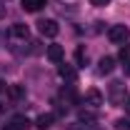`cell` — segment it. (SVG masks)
<instances>
[{"instance_id": "obj_1", "label": "cell", "mask_w": 130, "mask_h": 130, "mask_svg": "<svg viewBox=\"0 0 130 130\" xmlns=\"http://www.w3.org/2000/svg\"><path fill=\"white\" fill-rule=\"evenodd\" d=\"M125 98H128L125 83H123V80H113V83H110V88H108V100H110L113 105H123Z\"/></svg>"}, {"instance_id": "obj_2", "label": "cell", "mask_w": 130, "mask_h": 130, "mask_svg": "<svg viewBox=\"0 0 130 130\" xmlns=\"http://www.w3.org/2000/svg\"><path fill=\"white\" fill-rule=\"evenodd\" d=\"M38 32H40L43 38H55V35L60 32V25H58L55 20L45 18V20H38Z\"/></svg>"}, {"instance_id": "obj_3", "label": "cell", "mask_w": 130, "mask_h": 130, "mask_svg": "<svg viewBox=\"0 0 130 130\" xmlns=\"http://www.w3.org/2000/svg\"><path fill=\"white\" fill-rule=\"evenodd\" d=\"M128 38H130V30L125 28V25H113V28L108 30V40H110V43H115V45L128 43Z\"/></svg>"}, {"instance_id": "obj_4", "label": "cell", "mask_w": 130, "mask_h": 130, "mask_svg": "<svg viewBox=\"0 0 130 130\" xmlns=\"http://www.w3.org/2000/svg\"><path fill=\"white\" fill-rule=\"evenodd\" d=\"M103 100H105V98H103V93H100V90H88V93H85V98H83V103H85L88 108H93V110L103 105Z\"/></svg>"}, {"instance_id": "obj_5", "label": "cell", "mask_w": 130, "mask_h": 130, "mask_svg": "<svg viewBox=\"0 0 130 130\" xmlns=\"http://www.w3.org/2000/svg\"><path fill=\"white\" fill-rule=\"evenodd\" d=\"M58 75H60L63 80H68V83H75L78 70H75L73 65H68V63H60V65H58Z\"/></svg>"}, {"instance_id": "obj_6", "label": "cell", "mask_w": 130, "mask_h": 130, "mask_svg": "<svg viewBox=\"0 0 130 130\" xmlns=\"http://www.w3.org/2000/svg\"><path fill=\"white\" fill-rule=\"evenodd\" d=\"M48 60L50 63H55V65H60L63 63V58H65V50H63V45H48Z\"/></svg>"}, {"instance_id": "obj_7", "label": "cell", "mask_w": 130, "mask_h": 130, "mask_svg": "<svg viewBox=\"0 0 130 130\" xmlns=\"http://www.w3.org/2000/svg\"><path fill=\"white\" fill-rule=\"evenodd\" d=\"M53 123H55V115H53V113H43V115H38V118H35V128H38V130L53 128Z\"/></svg>"}, {"instance_id": "obj_8", "label": "cell", "mask_w": 130, "mask_h": 130, "mask_svg": "<svg viewBox=\"0 0 130 130\" xmlns=\"http://www.w3.org/2000/svg\"><path fill=\"white\" fill-rule=\"evenodd\" d=\"M113 68H115V58H110V55L100 58V63H98V73H100V75H108V73H113Z\"/></svg>"}, {"instance_id": "obj_9", "label": "cell", "mask_w": 130, "mask_h": 130, "mask_svg": "<svg viewBox=\"0 0 130 130\" xmlns=\"http://www.w3.org/2000/svg\"><path fill=\"white\" fill-rule=\"evenodd\" d=\"M28 125H30V123H28V118H23V115H15V118H13V120H10V123H8L3 130H25Z\"/></svg>"}, {"instance_id": "obj_10", "label": "cell", "mask_w": 130, "mask_h": 130, "mask_svg": "<svg viewBox=\"0 0 130 130\" xmlns=\"http://www.w3.org/2000/svg\"><path fill=\"white\" fill-rule=\"evenodd\" d=\"M20 3H23V10H28V13H38L48 5V0H20Z\"/></svg>"}, {"instance_id": "obj_11", "label": "cell", "mask_w": 130, "mask_h": 130, "mask_svg": "<svg viewBox=\"0 0 130 130\" xmlns=\"http://www.w3.org/2000/svg\"><path fill=\"white\" fill-rule=\"evenodd\" d=\"M78 123H80V125H95L98 123V113H93V110H80V113H78Z\"/></svg>"}, {"instance_id": "obj_12", "label": "cell", "mask_w": 130, "mask_h": 130, "mask_svg": "<svg viewBox=\"0 0 130 130\" xmlns=\"http://www.w3.org/2000/svg\"><path fill=\"white\" fill-rule=\"evenodd\" d=\"M8 35H10V38H20V40H28V25H25V23H15Z\"/></svg>"}, {"instance_id": "obj_13", "label": "cell", "mask_w": 130, "mask_h": 130, "mask_svg": "<svg viewBox=\"0 0 130 130\" xmlns=\"http://www.w3.org/2000/svg\"><path fill=\"white\" fill-rule=\"evenodd\" d=\"M8 98L10 100H23L25 98V85H8Z\"/></svg>"}, {"instance_id": "obj_14", "label": "cell", "mask_w": 130, "mask_h": 130, "mask_svg": "<svg viewBox=\"0 0 130 130\" xmlns=\"http://www.w3.org/2000/svg\"><path fill=\"white\" fill-rule=\"evenodd\" d=\"M63 100H68L70 105H78V95H75V90H73V88L63 90Z\"/></svg>"}, {"instance_id": "obj_15", "label": "cell", "mask_w": 130, "mask_h": 130, "mask_svg": "<svg viewBox=\"0 0 130 130\" xmlns=\"http://www.w3.org/2000/svg\"><path fill=\"white\" fill-rule=\"evenodd\" d=\"M115 130H130V118H118L115 120Z\"/></svg>"}, {"instance_id": "obj_16", "label": "cell", "mask_w": 130, "mask_h": 130, "mask_svg": "<svg viewBox=\"0 0 130 130\" xmlns=\"http://www.w3.org/2000/svg\"><path fill=\"white\" fill-rule=\"evenodd\" d=\"M75 60H78L80 65L88 60V53H85V48H78V50H75Z\"/></svg>"}, {"instance_id": "obj_17", "label": "cell", "mask_w": 130, "mask_h": 130, "mask_svg": "<svg viewBox=\"0 0 130 130\" xmlns=\"http://www.w3.org/2000/svg\"><path fill=\"white\" fill-rule=\"evenodd\" d=\"M120 60L123 63H130V45H123L120 48Z\"/></svg>"}, {"instance_id": "obj_18", "label": "cell", "mask_w": 130, "mask_h": 130, "mask_svg": "<svg viewBox=\"0 0 130 130\" xmlns=\"http://www.w3.org/2000/svg\"><path fill=\"white\" fill-rule=\"evenodd\" d=\"M90 5H95V8H105V5H110V0H90Z\"/></svg>"}, {"instance_id": "obj_19", "label": "cell", "mask_w": 130, "mask_h": 130, "mask_svg": "<svg viewBox=\"0 0 130 130\" xmlns=\"http://www.w3.org/2000/svg\"><path fill=\"white\" fill-rule=\"evenodd\" d=\"M3 18H5V5L0 3V20H3Z\"/></svg>"}, {"instance_id": "obj_20", "label": "cell", "mask_w": 130, "mask_h": 130, "mask_svg": "<svg viewBox=\"0 0 130 130\" xmlns=\"http://www.w3.org/2000/svg\"><path fill=\"white\" fill-rule=\"evenodd\" d=\"M123 105H125V108H128V110H130V95L125 98V103H123Z\"/></svg>"}, {"instance_id": "obj_21", "label": "cell", "mask_w": 130, "mask_h": 130, "mask_svg": "<svg viewBox=\"0 0 130 130\" xmlns=\"http://www.w3.org/2000/svg\"><path fill=\"white\" fill-rule=\"evenodd\" d=\"M125 75L130 78V63H125Z\"/></svg>"}, {"instance_id": "obj_22", "label": "cell", "mask_w": 130, "mask_h": 130, "mask_svg": "<svg viewBox=\"0 0 130 130\" xmlns=\"http://www.w3.org/2000/svg\"><path fill=\"white\" fill-rule=\"evenodd\" d=\"M68 130H83V128H78V125H70V128H68Z\"/></svg>"}, {"instance_id": "obj_23", "label": "cell", "mask_w": 130, "mask_h": 130, "mask_svg": "<svg viewBox=\"0 0 130 130\" xmlns=\"http://www.w3.org/2000/svg\"><path fill=\"white\" fill-rule=\"evenodd\" d=\"M3 90H5V83H3V80H0V93H3Z\"/></svg>"}, {"instance_id": "obj_24", "label": "cell", "mask_w": 130, "mask_h": 130, "mask_svg": "<svg viewBox=\"0 0 130 130\" xmlns=\"http://www.w3.org/2000/svg\"><path fill=\"white\" fill-rule=\"evenodd\" d=\"M0 113H3V105H0Z\"/></svg>"}]
</instances>
